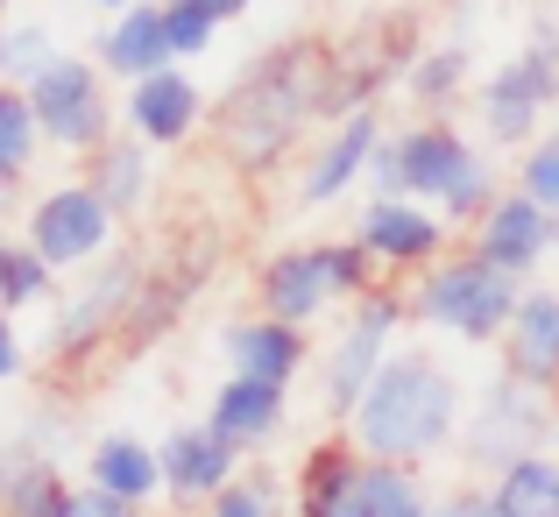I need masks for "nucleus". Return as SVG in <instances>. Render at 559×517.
<instances>
[{"label":"nucleus","mask_w":559,"mask_h":517,"mask_svg":"<svg viewBox=\"0 0 559 517\" xmlns=\"http://www.w3.org/2000/svg\"><path fill=\"white\" fill-rule=\"evenodd\" d=\"M71 517H142L135 504H121V496H107V490H93V482H85L79 496H71Z\"/></svg>","instance_id":"nucleus-39"},{"label":"nucleus","mask_w":559,"mask_h":517,"mask_svg":"<svg viewBox=\"0 0 559 517\" xmlns=\"http://www.w3.org/2000/svg\"><path fill=\"white\" fill-rule=\"evenodd\" d=\"M99 50V71H114V79H150V71H170L178 57H170V28H164V0H135V8H121L107 22V36L93 43Z\"/></svg>","instance_id":"nucleus-23"},{"label":"nucleus","mask_w":559,"mask_h":517,"mask_svg":"<svg viewBox=\"0 0 559 517\" xmlns=\"http://www.w3.org/2000/svg\"><path fill=\"white\" fill-rule=\"evenodd\" d=\"M219 256H227V242H219L213 220H185L164 242V256H150V270H142V291H135V305H128V327H121V341H114V354L135 362V354H150L164 341L191 305H199V291L219 277Z\"/></svg>","instance_id":"nucleus-3"},{"label":"nucleus","mask_w":559,"mask_h":517,"mask_svg":"<svg viewBox=\"0 0 559 517\" xmlns=\"http://www.w3.org/2000/svg\"><path fill=\"white\" fill-rule=\"evenodd\" d=\"M28 107H36V128L43 142H57V150L71 156H93L99 142H114V99H107V71L93 64V57H57L50 71H43L36 85H22Z\"/></svg>","instance_id":"nucleus-9"},{"label":"nucleus","mask_w":559,"mask_h":517,"mask_svg":"<svg viewBox=\"0 0 559 517\" xmlns=\"http://www.w3.org/2000/svg\"><path fill=\"white\" fill-rule=\"evenodd\" d=\"M552 242H559L552 213L538 199H524V191H503V199L475 220V256L503 277H532L538 262L552 256Z\"/></svg>","instance_id":"nucleus-15"},{"label":"nucleus","mask_w":559,"mask_h":517,"mask_svg":"<svg viewBox=\"0 0 559 517\" xmlns=\"http://www.w3.org/2000/svg\"><path fill=\"white\" fill-rule=\"evenodd\" d=\"M85 482L142 510V504H156V496H164V461H156L150 439L107 433V439H93V454H85Z\"/></svg>","instance_id":"nucleus-24"},{"label":"nucleus","mask_w":559,"mask_h":517,"mask_svg":"<svg viewBox=\"0 0 559 517\" xmlns=\"http://www.w3.org/2000/svg\"><path fill=\"white\" fill-rule=\"evenodd\" d=\"M142 270H150L142 248L99 256L93 277H79V291L64 298L57 327L43 333V362L79 368V362H93V354H114V341H121V327H128V305H135V291H142Z\"/></svg>","instance_id":"nucleus-6"},{"label":"nucleus","mask_w":559,"mask_h":517,"mask_svg":"<svg viewBox=\"0 0 559 517\" xmlns=\"http://www.w3.org/2000/svg\"><path fill=\"white\" fill-rule=\"evenodd\" d=\"M355 242L376 256V270H432L447 256V220L418 199H369L355 220Z\"/></svg>","instance_id":"nucleus-13"},{"label":"nucleus","mask_w":559,"mask_h":517,"mask_svg":"<svg viewBox=\"0 0 559 517\" xmlns=\"http://www.w3.org/2000/svg\"><path fill=\"white\" fill-rule=\"evenodd\" d=\"M361 475H369V454L355 439H319L290 475V517H355Z\"/></svg>","instance_id":"nucleus-19"},{"label":"nucleus","mask_w":559,"mask_h":517,"mask_svg":"<svg viewBox=\"0 0 559 517\" xmlns=\"http://www.w3.org/2000/svg\"><path fill=\"white\" fill-rule=\"evenodd\" d=\"M546 107H559V28L538 22L532 43L481 79V128H489V142H503V150H518V142L532 150Z\"/></svg>","instance_id":"nucleus-7"},{"label":"nucleus","mask_w":559,"mask_h":517,"mask_svg":"<svg viewBox=\"0 0 559 517\" xmlns=\"http://www.w3.org/2000/svg\"><path fill=\"white\" fill-rule=\"evenodd\" d=\"M164 28H170V57H178V64H185V57H205L213 36H219V22L199 14L191 0H164Z\"/></svg>","instance_id":"nucleus-36"},{"label":"nucleus","mask_w":559,"mask_h":517,"mask_svg":"<svg viewBox=\"0 0 559 517\" xmlns=\"http://www.w3.org/2000/svg\"><path fill=\"white\" fill-rule=\"evenodd\" d=\"M0 517H8V461H0Z\"/></svg>","instance_id":"nucleus-43"},{"label":"nucleus","mask_w":559,"mask_h":517,"mask_svg":"<svg viewBox=\"0 0 559 517\" xmlns=\"http://www.w3.org/2000/svg\"><path fill=\"white\" fill-rule=\"evenodd\" d=\"M467 71H475V57H467V43H425L418 57H411V71H404V93L418 99L425 114H447L453 99H461V85H467Z\"/></svg>","instance_id":"nucleus-27"},{"label":"nucleus","mask_w":559,"mask_h":517,"mask_svg":"<svg viewBox=\"0 0 559 517\" xmlns=\"http://www.w3.org/2000/svg\"><path fill=\"white\" fill-rule=\"evenodd\" d=\"M411 319V298L404 291H390V284H376L369 298H355L347 305V327H341V341H333V362H326V411L333 419H355V404L369 397V383H376V368L390 362V333Z\"/></svg>","instance_id":"nucleus-10"},{"label":"nucleus","mask_w":559,"mask_h":517,"mask_svg":"<svg viewBox=\"0 0 559 517\" xmlns=\"http://www.w3.org/2000/svg\"><path fill=\"white\" fill-rule=\"evenodd\" d=\"M489 490L510 517H559V461L552 454H524V461L496 468Z\"/></svg>","instance_id":"nucleus-28"},{"label":"nucleus","mask_w":559,"mask_h":517,"mask_svg":"<svg viewBox=\"0 0 559 517\" xmlns=\"http://www.w3.org/2000/svg\"><path fill=\"white\" fill-rule=\"evenodd\" d=\"M205 517H276V482L270 475H234L227 490L205 504Z\"/></svg>","instance_id":"nucleus-37"},{"label":"nucleus","mask_w":559,"mask_h":517,"mask_svg":"<svg viewBox=\"0 0 559 517\" xmlns=\"http://www.w3.org/2000/svg\"><path fill=\"white\" fill-rule=\"evenodd\" d=\"M85 8H107V14H121V8H135V0H85Z\"/></svg>","instance_id":"nucleus-42"},{"label":"nucleus","mask_w":559,"mask_h":517,"mask_svg":"<svg viewBox=\"0 0 559 517\" xmlns=\"http://www.w3.org/2000/svg\"><path fill=\"white\" fill-rule=\"evenodd\" d=\"M432 517H510L496 504V490H453L447 504H432Z\"/></svg>","instance_id":"nucleus-38"},{"label":"nucleus","mask_w":559,"mask_h":517,"mask_svg":"<svg viewBox=\"0 0 559 517\" xmlns=\"http://www.w3.org/2000/svg\"><path fill=\"white\" fill-rule=\"evenodd\" d=\"M71 482L50 454H8V517H71Z\"/></svg>","instance_id":"nucleus-26"},{"label":"nucleus","mask_w":559,"mask_h":517,"mask_svg":"<svg viewBox=\"0 0 559 517\" xmlns=\"http://www.w3.org/2000/svg\"><path fill=\"white\" fill-rule=\"evenodd\" d=\"M453 425H461V383L425 348H404L376 368L369 397H361L355 419H347V439H355L369 461L418 468V461H432V454H447Z\"/></svg>","instance_id":"nucleus-2"},{"label":"nucleus","mask_w":559,"mask_h":517,"mask_svg":"<svg viewBox=\"0 0 559 517\" xmlns=\"http://www.w3.org/2000/svg\"><path fill=\"white\" fill-rule=\"evenodd\" d=\"M319 85H326V43L319 36H290V43H270L262 57H248L241 79L227 85V99L213 107L219 150L234 156V171L248 177L284 171L298 136L319 121Z\"/></svg>","instance_id":"nucleus-1"},{"label":"nucleus","mask_w":559,"mask_h":517,"mask_svg":"<svg viewBox=\"0 0 559 517\" xmlns=\"http://www.w3.org/2000/svg\"><path fill=\"white\" fill-rule=\"evenodd\" d=\"M518 191L546 205V213H552V227H559V136L532 142V150L518 156Z\"/></svg>","instance_id":"nucleus-35"},{"label":"nucleus","mask_w":559,"mask_h":517,"mask_svg":"<svg viewBox=\"0 0 559 517\" xmlns=\"http://www.w3.org/2000/svg\"><path fill=\"white\" fill-rule=\"evenodd\" d=\"M57 291V270L50 262L36 256V248L28 242H8V234H0V313H22V305H43Z\"/></svg>","instance_id":"nucleus-31"},{"label":"nucleus","mask_w":559,"mask_h":517,"mask_svg":"<svg viewBox=\"0 0 559 517\" xmlns=\"http://www.w3.org/2000/svg\"><path fill=\"white\" fill-rule=\"evenodd\" d=\"M0 43H8V28H0ZM0 85H8V79H0Z\"/></svg>","instance_id":"nucleus-46"},{"label":"nucleus","mask_w":559,"mask_h":517,"mask_svg":"<svg viewBox=\"0 0 559 517\" xmlns=\"http://www.w3.org/2000/svg\"><path fill=\"white\" fill-rule=\"evenodd\" d=\"M475 164V150L461 142V128L432 121V114H418V121L390 128L369 164V185L376 199H418V205H439L447 199V185Z\"/></svg>","instance_id":"nucleus-8"},{"label":"nucleus","mask_w":559,"mask_h":517,"mask_svg":"<svg viewBox=\"0 0 559 517\" xmlns=\"http://www.w3.org/2000/svg\"><path fill=\"white\" fill-rule=\"evenodd\" d=\"M85 185L107 199V213L114 220H135L142 205H150V150L142 142H99L93 156H85Z\"/></svg>","instance_id":"nucleus-25"},{"label":"nucleus","mask_w":559,"mask_h":517,"mask_svg":"<svg viewBox=\"0 0 559 517\" xmlns=\"http://www.w3.org/2000/svg\"><path fill=\"white\" fill-rule=\"evenodd\" d=\"M418 57V28L411 14H376V22L347 28V43L326 50V85H319V121L341 128L347 114H369L382 93L411 71Z\"/></svg>","instance_id":"nucleus-5"},{"label":"nucleus","mask_w":559,"mask_h":517,"mask_svg":"<svg viewBox=\"0 0 559 517\" xmlns=\"http://www.w3.org/2000/svg\"><path fill=\"white\" fill-rule=\"evenodd\" d=\"M319 256H326V284H333V298H369L376 291V256L369 248L355 242V234H347V242H319Z\"/></svg>","instance_id":"nucleus-33"},{"label":"nucleus","mask_w":559,"mask_h":517,"mask_svg":"<svg viewBox=\"0 0 559 517\" xmlns=\"http://www.w3.org/2000/svg\"><path fill=\"white\" fill-rule=\"evenodd\" d=\"M382 114L369 107V114H347L341 128H326V142L312 150V164H305V177H298V199L305 205H333L347 185H361L369 177V164H376V150H382Z\"/></svg>","instance_id":"nucleus-18"},{"label":"nucleus","mask_w":559,"mask_h":517,"mask_svg":"<svg viewBox=\"0 0 559 517\" xmlns=\"http://www.w3.org/2000/svg\"><path fill=\"white\" fill-rule=\"evenodd\" d=\"M284 411H290L284 383L227 376V383L213 390V404H205V425H213V433L227 439L234 454H255V447H270V439L284 433Z\"/></svg>","instance_id":"nucleus-22"},{"label":"nucleus","mask_w":559,"mask_h":517,"mask_svg":"<svg viewBox=\"0 0 559 517\" xmlns=\"http://www.w3.org/2000/svg\"><path fill=\"white\" fill-rule=\"evenodd\" d=\"M518 277L489 270V262L467 248V256H439L432 270L411 291V319L439 327L447 341H503L510 313H518Z\"/></svg>","instance_id":"nucleus-4"},{"label":"nucleus","mask_w":559,"mask_h":517,"mask_svg":"<svg viewBox=\"0 0 559 517\" xmlns=\"http://www.w3.org/2000/svg\"><path fill=\"white\" fill-rule=\"evenodd\" d=\"M191 8H199V14H213V22H234V14H248L255 0H191Z\"/></svg>","instance_id":"nucleus-41"},{"label":"nucleus","mask_w":559,"mask_h":517,"mask_svg":"<svg viewBox=\"0 0 559 517\" xmlns=\"http://www.w3.org/2000/svg\"><path fill=\"white\" fill-rule=\"evenodd\" d=\"M114 227H121V220L107 213V199H99L85 177H71V185H50L28 205L22 242L36 248L50 270H85V262H99L114 248Z\"/></svg>","instance_id":"nucleus-11"},{"label":"nucleus","mask_w":559,"mask_h":517,"mask_svg":"<svg viewBox=\"0 0 559 517\" xmlns=\"http://www.w3.org/2000/svg\"><path fill=\"white\" fill-rule=\"evenodd\" d=\"M219 354H227V376H255V383H298V368L312 362V341L305 327H284V319L255 313V319H227L219 327Z\"/></svg>","instance_id":"nucleus-17"},{"label":"nucleus","mask_w":559,"mask_h":517,"mask_svg":"<svg viewBox=\"0 0 559 517\" xmlns=\"http://www.w3.org/2000/svg\"><path fill=\"white\" fill-rule=\"evenodd\" d=\"M8 8H14V0H0V14H8Z\"/></svg>","instance_id":"nucleus-45"},{"label":"nucleus","mask_w":559,"mask_h":517,"mask_svg":"<svg viewBox=\"0 0 559 517\" xmlns=\"http://www.w3.org/2000/svg\"><path fill=\"white\" fill-rule=\"evenodd\" d=\"M546 425H552L546 390H524V383L496 376L489 390H481L475 419H467V454H475L481 468H510V461L546 447Z\"/></svg>","instance_id":"nucleus-12"},{"label":"nucleus","mask_w":559,"mask_h":517,"mask_svg":"<svg viewBox=\"0 0 559 517\" xmlns=\"http://www.w3.org/2000/svg\"><path fill=\"white\" fill-rule=\"evenodd\" d=\"M43 150V128H36V107H28L22 85H0V185H22V171L36 164Z\"/></svg>","instance_id":"nucleus-30"},{"label":"nucleus","mask_w":559,"mask_h":517,"mask_svg":"<svg viewBox=\"0 0 559 517\" xmlns=\"http://www.w3.org/2000/svg\"><path fill=\"white\" fill-rule=\"evenodd\" d=\"M355 517H432V496H425L418 468H396V461H369L355 496Z\"/></svg>","instance_id":"nucleus-29"},{"label":"nucleus","mask_w":559,"mask_h":517,"mask_svg":"<svg viewBox=\"0 0 559 517\" xmlns=\"http://www.w3.org/2000/svg\"><path fill=\"white\" fill-rule=\"evenodd\" d=\"M496 348H503V376L510 383L552 390L559 383V291H524Z\"/></svg>","instance_id":"nucleus-20"},{"label":"nucleus","mask_w":559,"mask_h":517,"mask_svg":"<svg viewBox=\"0 0 559 517\" xmlns=\"http://www.w3.org/2000/svg\"><path fill=\"white\" fill-rule=\"evenodd\" d=\"M496 199H503V185H496V171L475 156V164H467V171L447 185V199H439V220H467V227H475V220L489 213Z\"/></svg>","instance_id":"nucleus-34"},{"label":"nucleus","mask_w":559,"mask_h":517,"mask_svg":"<svg viewBox=\"0 0 559 517\" xmlns=\"http://www.w3.org/2000/svg\"><path fill=\"white\" fill-rule=\"evenodd\" d=\"M22 362H28V354H22V333H14V319L0 313V383L22 376Z\"/></svg>","instance_id":"nucleus-40"},{"label":"nucleus","mask_w":559,"mask_h":517,"mask_svg":"<svg viewBox=\"0 0 559 517\" xmlns=\"http://www.w3.org/2000/svg\"><path fill=\"white\" fill-rule=\"evenodd\" d=\"M255 298L270 319H284V327H312L319 313L333 305V284H326V256L312 248H276L270 262H262L255 277Z\"/></svg>","instance_id":"nucleus-21"},{"label":"nucleus","mask_w":559,"mask_h":517,"mask_svg":"<svg viewBox=\"0 0 559 517\" xmlns=\"http://www.w3.org/2000/svg\"><path fill=\"white\" fill-rule=\"evenodd\" d=\"M121 114H128V128H135L142 150H178V142L199 136L205 93H199V79H191L185 64H170V71H150V79L128 85Z\"/></svg>","instance_id":"nucleus-14"},{"label":"nucleus","mask_w":559,"mask_h":517,"mask_svg":"<svg viewBox=\"0 0 559 517\" xmlns=\"http://www.w3.org/2000/svg\"><path fill=\"white\" fill-rule=\"evenodd\" d=\"M552 419H559V383H552Z\"/></svg>","instance_id":"nucleus-44"},{"label":"nucleus","mask_w":559,"mask_h":517,"mask_svg":"<svg viewBox=\"0 0 559 517\" xmlns=\"http://www.w3.org/2000/svg\"><path fill=\"white\" fill-rule=\"evenodd\" d=\"M156 461H164L170 504H213V496L241 475V454H234L213 425H178L170 439H156Z\"/></svg>","instance_id":"nucleus-16"},{"label":"nucleus","mask_w":559,"mask_h":517,"mask_svg":"<svg viewBox=\"0 0 559 517\" xmlns=\"http://www.w3.org/2000/svg\"><path fill=\"white\" fill-rule=\"evenodd\" d=\"M57 57H64V50H57L50 28L22 22V28H8V43H0V79H8V85H36Z\"/></svg>","instance_id":"nucleus-32"}]
</instances>
